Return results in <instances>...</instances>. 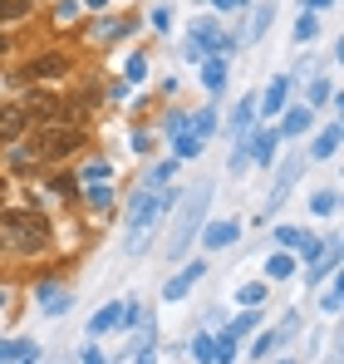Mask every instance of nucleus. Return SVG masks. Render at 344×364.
<instances>
[{
    "label": "nucleus",
    "instance_id": "obj_19",
    "mask_svg": "<svg viewBox=\"0 0 344 364\" xmlns=\"http://www.w3.org/2000/svg\"><path fill=\"white\" fill-rule=\"evenodd\" d=\"M305 123H310V109H290L286 123H281V133H305Z\"/></svg>",
    "mask_w": 344,
    "mask_h": 364
},
{
    "label": "nucleus",
    "instance_id": "obj_2",
    "mask_svg": "<svg viewBox=\"0 0 344 364\" xmlns=\"http://www.w3.org/2000/svg\"><path fill=\"white\" fill-rule=\"evenodd\" d=\"M207 197H212V192H207V187H197V192H192V202L182 207V222H177V237L168 242V251H172V256H182V251H187V242L197 237V227H202V212H207Z\"/></svg>",
    "mask_w": 344,
    "mask_h": 364
},
{
    "label": "nucleus",
    "instance_id": "obj_33",
    "mask_svg": "<svg viewBox=\"0 0 344 364\" xmlns=\"http://www.w3.org/2000/svg\"><path fill=\"white\" fill-rule=\"evenodd\" d=\"M84 364H104V350H84Z\"/></svg>",
    "mask_w": 344,
    "mask_h": 364
},
{
    "label": "nucleus",
    "instance_id": "obj_17",
    "mask_svg": "<svg viewBox=\"0 0 344 364\" xmlns=\"http://www.w3.org/2000/svg\"><path fill=\"white\" fill-rule=\"evenodd\" d=\"M35 10V0H0V20H25Z\"/></svg>",
    "mask_w": 344,
    "mask_h": 364
},
{
    "label": "nucleus",
    "instance_id": "obj_23",
    "mask_svg": "<svg viewBox=\"0 0 344 364\" xmlns=\"http://www.w3.org/2000/svg\"><path fill=\"white\" fill-rule=\"evenodd\" d=\"M335 207H340V192H320V197H315V212H320V217H330Z\"/></svg>",
    "mask_w": 344,
    "mask_h": 364
},
{
    "label": "nucleus",
    "instance_id": "obj_28",
    "mask_svg": "<svg viewBox=\"0 0 344 364\" xmlns=\"http://www.w3.org/2000/svg\"><path fill=\"white\" fill-rule=\"evenodd\" d=\"M325 99H330V84H325V79H320V84H310V104H325Z\"/></svg>",
    "mask_w": 344,
    "mask_h": 364
},
{
    "label": "nucleus",
    "instance_id": "obj_14",
    "mask_svg": "<svg viewBox=\"0 0 344 364\" xmlns=\"http://www.w3.org/2000/svg\"><path fill=\"white\" fill-rule=\"evenodd\" d=\"M25 355H40V345H25V340H5L0 345V364H15V360H25Z\"/></svg>",
    "mask_w": 344,
    "mask_h": 364
},
{
    "label": "nucleus",
    "instance_id": "obj_36",
    "mask_svg": "<svg viewBox=\"0 0 344 364\" xmlns=\"http://www.w3.org/2000/svg\"><path fill=\"white\" fill-rule=\"evenodd\" d=\"M89 5H109V0H89Z\"/></svg>",
    "mask_w": 344,
    "mask_h": 364
},
{
    "label": "nucleus",
    "instance_id": "obj_35",
    "mask_svg": "<svg viewBox=\"0 0 344 364\" xmlns=\"http://www.w3.org/2000/svg\"><path fill=\"white\" fill-rule=\"evenodd\" d=\"M5 50H10V40H5V35H0V55H5Z\"/></svg>",
    "mask_w": 344,
    "mask_h": 364
},
{
    "label": "nucleus",
    "instance_id": "obj_34",
    "mask_svg": "<svg viewBox=\"0 0 344 364\" xmlns=\"http://www.w3.org/2000/svg\"><path fill=\"white\" fill-rule=\"evenodd\" d=\"M300 5H305V10H320V5H330V0H300Z\"/></svg>",
    "mask_w": 344,
    "mask_h": 364
},
{
    "label": "nucleus",
    "instance_id": "obj_21",
    "mask_svg": "<svg viewBox=\"0 0 344 364\" xmlns=\"http://www.w3.org/2000/svg\"><path fill=\"white\" fill-rule=\"evenodd\" d=\"M290 271H295L290 256H271V261H266V276H271V281H281V276H290Z\"/></svg>",
    "mask_w": 344,
    "mask_h": 364
},
{
    "label": "nucleus",
    "instance_id": "obj_16",
    "mask_svg": "<svg viewBox=\"0 0 344 364\" xmlns=\"http://www.w3.org/2000/svg\"><path fill=\"white\" fill-rule=\"evenodd\" d=\"M271 20H276V10H271V5H261V10L251 15V35H246V40H261V35L271 30Z\"/></svg>",
    "mask_w": 344,
    "mask_h": 364
},
{
    "label": "nucleus",
    "instance_id": "obj_24",
    "mask_svg": "<svg viewBox=\"0 0 344 364\" xmlns=\"http://www.w3.org/2000/svg\"><path fill=\"white\" fill-rule=\"evenodd\" d=\"M276 345H281V330H276V335H261V340H256V360L276 355Z\"/></svg>",
    "mask_w": 344,
    "mask_h": 364
},
{
    "label": "nucleus",
    "instance_id": "obj_8",
    "mask_svg": "<svg viewBox=\"0 0 344 364\" xmlns=\"http://www.w3.org/2000/svg\"><path fill=\"white\" fill-rule=\"evenodd\" d=\"M25 109H15V104H10V109H0V143H15V138H20V133H25Z\"/></svg>",
    "mask_w": 344,
    "mask_h": 364
},
{
    "label": "nucleus",
    "instance_id": "obj_7",
    "mask_svg": "<svg viewBox=\"0 0 344 364\" xmlns=\"http://www.w3.org/2000/svg\"><path fill=\"white\" fill-rule=\"evenodd\" d=\"M197 276H202V261H192V266H182V271L172 276L168 286H163V296H168V301H182V296L192 291V281H197Z\"/></svg>",
    "mask_w": 344,
    "mask_h": 364
},
{
    "label": "nucleus",
    "instance_id": "obj_25",
    "mask_svg": "<svg viewBox=\"0 0 344 364\" xmlns=\"http://www.w3.org/2000/svg\"><path fill=\"white\" fill-rule=\"evenodd\" d=\"M212 128H217V109H202V114H197V138H207Z\"/></svg>",
    "mask_w": 344,
    "mask_h": 364
},
{
    "label": "nucleus",
    "instance_id": "obj_18",
    "mask_svg": "<svg viewBox=\"0 0 344 364\" xmlns=\"http://www.w3.org/2000/svg\"><path fill=\"white\" fill-rule=\"evenodd\" d=\"M202 153V138L197 133H177V158H197Z\"/></svg>",
    "mask_w": 344,
    "mask_h": 364
},
{
    "label": "nucleus",
    "instance_id": "obj_1",
    "mask_svg": "<svg viewBox=\"0 0 344 364\" xmlns=\"http://www.w3.org/2000/svg\"><path fill=\"white\" fill-rule=\"evenodd\" d=\"M5 232L15 237L20 251H45V246H50V222L35 217V212H10V217H5Z\"/></svg>",
    "mask_w": 344,
    "mask_h": 364
},
{
    "label": "nucleus",
    "instance_id": "obj_5",
    "mask_svg": "<svg viewBox=\"0 0 344 364\" xmlns=\"http://www.w3.org/2000/svg\"><path fill=\"white\" fill-rule=\"evenodd\" d=\"M59 74H69V60H64V55H40V60L25 64L20 79H59Z\"/></svg>",
    "mask_w": 344,
    "mask_h": 364
},
{
    "label": "nucleus",
    "instance_id": "obj_32",
    "mask_svg": "<svg viewBox=\"0 0 344 364\" xmlns=\"http://www.w3.org/2000/svg\"><path fill=\"white\" fill-rule=\"evenodd\" d=\"M84 178H89V182H104V178H109V168H104V163H94V168H84Z\"/></svg>",
    "mask_w": 344,
    "mask_h": 364
},
{
    "label": "nucleus",
    "instance_id": "obj_13",
    "mask_svg": "<svg viewBox=\"0 0 344 364\" xmlns=\"http://www.w3.org/2000/svg\"><path fill=\"white\" fill-rule=\"evenodd\" d=\"M276 143H281L276 133H256V143H251V158L271 168V163H276Z\"/></svg>",
    "mask_w": 344,
    "mask_h": 364
},
{
    "label": "nucleus",
    "instance_id": "obj_22",
    "mask_svg": "<svg viewBox=\"0 0 344 364\" xmlns=\"http://www.w3.org/2000/svg\"><path fill=\"white\" fill-rule=\"evenodd\" d=\"M295 40H315V10H305V15H300V25H295Z\"/></svg>",
    "mask_w": 344,
    "mask_h": 364
},
{
    "label": "nucleus",
    "instance_id": "obj_29",
    "mask_svg": "<svg viewBox=\"0 0 344 364\" xmlns=\"http://www.w3.org/2000/svg\"><path fill=\"white\" fill-rule=\"evenodd\" d=\"M89 202H94V207H109V202H114V192H109V187H94V192H89Z\"/></svg>",
    "mask_w": 344,
    "mask_h": 364
},
{
    "label": "nucleus",
    "instance_id": "obj_30",
    "mask_svg": "<svg viewBox=\"0 0 344 364\" xmlns=\"http://www.w3.org/2000/svg\"><path fill=\"white\" fill-rule=\"evenodd\" d=\"M197 360H217V340H197Z\"/></svg>",
    "mask_w": 344,
    "mask_h": 364
},
{
    "label": "nucleus",
    "instance_id": "obj_4",
    "mask_svg": "<svg viewBox=\"0 0 344 364\" xmlns=\"http://www.w3.org/2000/svg\"><path fill=\"white\" fill-rule=\"evenodd\" d=\"M20 109H25V119H35V123H55L64 114V104H59L55 94H40V89H30Z\"/></svg>",
    "mask_w": 344,
    "mask_h": 364
},
{
    "label": "nucleus",
    "instance_id": "obj_3",
    "mask_svg": "<svg viewBox=\"0 0 344 364\" xmlns=\"http://www.w3.org/2000/svg\"><path fill=\"white\" fill-rule=\"evenodd\" d=\"M79 148V128H55V123H45L40 133H35V153L40 158H64V153H74Z\"/></svg>",
    "mask_w": 344,
    "mask_h": 364
},
{
    "label": "nucleus",
    "instance_id": "obj_10",
    "mask_svg": "<svg viewBox=\"0 0 344 364\" xmlns=\"http://www.w3.org/2000/svg\"><path fill=\"white\" fill-rule=\"evenodd\" d=\"M286 94H290V79H276V84L261 94V104H256V109H266V119H276V114L286 109Z\"/></svg>",
    "mask_w": 344,
    "mask_h": 364
},
{
    "label": "nucleus",
    "instance_id": "obj_26",
    "mask_svg": "<svg viewBox=\"0 0 344 364\" xmlns=\"http://www.w3.org/2000/svg\"><path fill=\"white\" fill-rule=\"evenodd\" d=\"M256 320H261V315H256V310H251V315H241V320H236V325H231V335H246V330H256Z\"/></svg>",
    "mask_w": 344,
    "mask_h": 364
},
{
    "label": "nucleus",
    "instance_id": "obj_37",
    "mask_svg": "<svg viewBox=\"0 0 344 364\" xmlns=\"http://www.w3.org/2000/svg\"><path fill=\"white\" fill-rule=\"evenodd\" d=\"M0 202H5V182H0Z\"/></svg>",
    "mask_w": 344,
    "mask_h": 364
},
{
    "label": "nucleus",
    "instance_id": "obj_31",
    "mask_svg": "<svg viewBox=\"0 0 344 364\" xmlns=\"http://www.w3.org/2000/svg\"><path fill=\"white\" fill-rule=\"evenodd\" d=\"M261 296H266V286H241V301H246V305H256Z\"/></svg>",
    "mask_w": 344,
    "mask_h": 364
},
{
    "label": "nucleus",
    "instance_id": "obj_12",
    "mask_svg": "<svg viewBox=\"0 0 344 364\" xmlns=\"http://www.w3.org/2000/svg\"><path fill=\"white\" fill-rule=\"evenodd\" d=\"M335 148H340V123H330V128L315 138V148H310L305 158H335Z\"/></svg>",
    "mask_w": 344,
    "mask_h": 364
},
{
    "label": "nucleus",
    "instance_id": "obj_11",
    "mask_svg": "<svg viewBox=\"0 0 344 364\" xmlns=\"http://www.w3.org/2000/svg\"><path fill=\"white\" fill-rule=\"evenodd\" d=\"M118 325H123V305H104V310H99V315H94V320H89V330H94V335H104V330H118Z\"/></svg>",
    "mask_w": 344,
    "mask_h": 364
},
{
    "label": "nucleus",
    "instance_id": "obj_15",
    "mask_svg": "<svg viewBox=\"0 0 344 364\" xmlns=\"http://www.w3.org/2000/svg\"><path fill=\"white\" fill-rule=\"evenodd\" d=\"M251 123H256V99H241V104H236V119H231V128H236V133H246Z\"/></svg>",
    "mask_w": 344,
    "mask_h": 364
},
{
    "label": "nucleus",
    "instance_id": "obj_27",
    "mask_svg": "<svg viewBox=\"0 0 344 364\" xmlns=\"http://www.w3.org/2000/svg\"><path fill=\"white\" fill-rule=\"evenodd\" d=\"M276 242H281V246H300V242H305V237H300L295 227H281V232H276Z\"/></svg>",
    "mask_w": 344,
    "mask_h": 364
},
{
    "label": "nucleus",
    "instance_id": "obj_6",
    "mask_svg": "<svg viewBox=\"0 0 344 364\" xmlns=\"http://www.w3.org/2000/svg\"><path fill=\"white\" fill-rule=\"evenodd\" d=\"M295 178H300V158H290V163H281V178H276V187H271V202H266V212H276V207L286 202V192L295 187Z\"/></svg>",
    "mask_w": 344,
    "mask_h": 364
},
{
    "label": "nucleus",
    "instance_id": "obj_20",
    "mask_svg": "<svg viewBox=\"0 0 344 364\" xmlns=\"http://www.w3.org/2000/svg\"><path fill=\"white\" fill-rule=\"evenodd\" d=\"M222 79H227V64H222V60H212V64H207V74H202V84H207V89L217 94V89H222Z\"/></svg>",
    "mask_w": 344,
    "mask_h": 364
},
{
    "label": "nucleus",
    "instance_id": "obj_9",
    "mask_svg": "<svg viewBox=\"0 0 344 364\" xmlns=\"http://www.w3.org/2000/svg\"><path fill=\"white\" fill-rule=\"evenodd\" d=\"M236 237H241V227H236V222H212V227L202 232V242L212 246V251H222V246H231Z\"/></svg>",
    "mask_w": 344,
    "mask_h": 364
}]
</instances>
